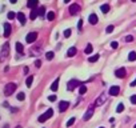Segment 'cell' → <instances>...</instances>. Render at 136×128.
I'll use <instances>...</instances> for the list:
<instances>
[{
	"label": "cell",
	"instance_id": "9",
	"mask_svg": "<svg viewBox=\"0 0 136 128\" xmlns=\"http://www.w3.org/2000/svg\"><path fill=\"white\" fill-rule=\"evenodd\" d=\"M119 92H120L119 85H113V87L109 88V95L111 96H116V95H119Z\"/></svg>",
	"mask_w": 136,
	"mask_h": 128
},
{
	"label": "cell",
	"instance_id": "41",
	"mask_svg": "<svg viewBox=\"0 0 136 128\" xmlns=\"http://www.w3.org/2000/svg\"><path fill=\"white\" fill-rule=\"evenodd\" d=\"M135 85H136V79L132 81V83H131V87H135Z\"/></svg>",
	"mask_w": 136,
	"mask_h": 128
},
{
	"label": "cell",
	"instance_id": "5",
	"mask_svg": "<svg viewBox=\"0 0 136 128\" xmlns=\"http://www.w3.org/2000/svg\"><path fill=\"white\" fill-rule=\"evenodd\" d=\"M115 75H116V78H119V79L126 78V75H127L126 68H119V69H116V71H115Z\"/></svg>",
	"mask_w": 136,
	"mask_h": 128
},
{
	"label": "cell",
	"instance_id": "13",
	"mask_svg": "<svg viewBox=\"0 0 136 128\" xmlns=\"http://www.w3.org/2000/svg\"><path fill=\"white\" fill-rule=\"evenodd\" d=\"M38 4H39V0H28L27 5L29 8H32V10H35V8L38 7Z\"/></svg>",
	"mask_w": 136,
	"mask_h": 128
},
{
	"label": "cell",
	"instance_id": "34",
	"mask_svg": "<svg viewBox=\"0 0 136 128\" xmlns=\"http://www.w3.org/2000/svg\"><path fill=\"white\" fill-rule=\"evenodd\" d=\"M15 17H16V15H15L14 12H8V19H10V20H12Z\"/></svg>",
	"mask_w": 136,
	"mask_h": 128
},
{
	"label": "cell",
	"instance_id": "48",
	"mask_svg": "<svg viewBox=\"0 0 136 128\" xmlns=\"http://www.w3.org/2000/svg\"><path fill=\"white\" fill-rule=\"evenodd\" d=\"M100 128H103V127H100Z\"/></svg>",
	"mask_w": 136,
	"mask_h": 128
},
{
	"label": "cell",
	"instance_id": "40",
	"mask_svg": "<svg viewBox=\"0 0 136 128\" xmlns=\"http://www.w3.org/2000/svg\"><path fill=\"white\" fill-rule=\"evenodd\" d=\"M133 37L132 36H126V41H132Z\"/></svg>",
	"mask_w": 136,
	"mask_h": 128
},
{
	"label": "cell",
	"instance_id": "37",
	"mask_svg": "<svg viewBox=\"0 0 136 128\" xmlns=\"http://www.w3.org/2000/svg\"><path fill=\"white\" fill-rule=\"evenodd\" d=\"M48 100H49V101H55V100H56V96H55V95H51V96H48Z\"/></svg>",
	"mask_w": 136,
	"mask_h": 128
},
{
	"label": "cell",
	"instance_id": "26",
	"mask_svg": "<svg viewBox=\"0 0 136 128\" xmlns=\"http://www.w3.org/2000/svg\"><path fill=\"white\" fill-rule=\"evenodd\" d=\"M85 54H91L92 52V44L91 43H88L87 44V47H85V51H84Z\"/></svg>",
	"mask_w": 136,
	"mask_h": 128
},
{
	"label": "cell",
	"instance_id": "6",
	"mask_svg": "<svg viewBox=\"0 0 136 128\" xmlns=\"http://www.w3.org/2000/svg\"><path fill=\"white\" fill-rule=\"evenodd\" d=\"M80 12V5L79 4H72L71 7H69V14L71 15H76Z\"/></svg>",
	"mask_w": 136,
	"mask_h": 128
},
{
	"label": "cell",
	"instance_id": "15",
	"mask_svg": "<svg viewBox=\"0 0 136 128\" xmlns=\"http://www.w3.org/2000/svg\"><path fill=\"white\" fill-rule=\"evenodd\" d=\"M76 52H78V49H76L75 47H71L69 49H68V52H67V56H68V57L75 56V55H76Z\"/></svg>",
	"mask_w": 136,
	"mask_h": 128
},
{
	"label": "cell",
	"instance_id": "28",
	"mask_svg": "<svg viewBox=\"0 0 136 128\" xmlns=\"http://www.w3.org/2000/svg\"><path fill=\"white\" fill-rule=\"evenodd\" d=\"M79 91H80V95H84L85 92H87V87H85L84 84L80 85V88H79Z\"/></svg>",
	"mask_w": 136,
	"mask_h": 128
},
{
	"label": "cell",
	"instance_id": "4",
	"mask_svg": "<svg viewBox=\"0 0 136 128\" xmlns=\"http://www.w3.org/2000/svg\"><path fill=\"white\" fill-rule=\"evenodd\" d=\"M36 39H38V32H29L27 35V37H25V41L29 44V43H34Z\"/></svg>",
	"mask_w": 136,
	"mask_h": 128
},
{
	"label": "cell",
	"instance_id": "14",
	"mask_svg": "<svg viewBox=\"0 0 136 128\" xmlns=\"http://www.w3.org/2000/svg\"><path fill=\"white\" fill-rule=\"evenodd\" d=\"M16 17H17V20L20 21V23L23 24V25L25 24V16H24V14H23V12H19V14L16 15Z\"/></svg>",
	"mask_w": 136,
	"mask_h": 128
},
{
	"label": "cell",
	"instance_id": "33",
	"mask_svg": "<svg viewBox=\"0 0 136 128\" xmlns=\"http://www.w3.org/2000/svg\"><path fill=\"white\" fill-rule=\"evenodd\" d=\"M113 28H115L113 25H108V27H107V30H106V32H107V34H111V32L113 31Z\"/></svg>",
	"mask_w": 136,
	"mask_h": 128
},
{
	"label": "cell",
	"instance_id": "44",
	"mask_svg": "<svg viewBox=\"0 0 136 128\" xmlns=\"http://www.w3.org/2000/svg\"><path fill=\"white\" fill-rule=\"evenodd\" d=\"M4 128H8V125H4Z\"/></svg>",
	"mask_w": 136,
	"mask_h": 128
},
{
	"label": "cell",
	"instance_id": "2",
	"mask_svg": "<svg viewBox=\"0 0 136 128\" xmlns=\"http://www.w3.org/2000/svg\"><path fill=\"white\" fill-rule=\"evenodd\" d=\"M15 91H16V84L15 83H8L5 85V88H4V95L5 96H11Z\"/></svg>",
	"mask_w": 136,
	"mask_h": 128
},
{
	"label": "cell",
	"instance_id": "8",
	"mask_svg": "<svg viewBox=\"0 0 136 128\" xmlns=\"http://www.w3.org/2000/svg\"><path fill=\"white\" fill-rule=\"evenodd\" d=\"M68 107H69V103H68V101H60V103H59V111L60 112L67 111Z\"/></svg>",
	"mask_w": 136,
	"mask_h": 128
},
{
	"label": "cell",
	"instance_id": "43",
	"mask_svg": "<svg viewBox=\"0 0 136 128\" xmlns=\"http://www.w3.org/2000/svg\"><path fill=\"white\" fill-rule=\"evenodd\" d=\"M69 1H71V0H64V3H69Z\"/></svg>",
	"mask_w": 136,
	"mask_h": 128
},
{
	"label": "cell",
	"instance_id": "24",
	"mask_svg": "<svg viewBox=\"0 0 136 128\" xmlns=\"http://www.w3.org/2000/svg\"><path fill=\"white\" fill-rule=\"evenodd\" d=\"M97 60H99V55H93V56H91L88 59L89 63H95V61H97Z\"/></svg>",
	"mask_w": 136,
	"mask_h": 128
},
{
	"label": "cell",
	"instance_id": "20",
	"mask_svg": "<svg viewBox=\"0 0 136 128\" xmlns=\"http://www.w3.org/2000/svg\"><path fill=\"white\" fill-rule=\"evenodd\" d=\"M128 60H129V61H133V60H136V52H135V51H132V52H129V55H128Z\"/></svg>",
	"mask_w": 136,
	"mask_h": 128
},
{
	"label": "cell",
	"instance_id": "16",
	"mask_svg": "<svg viewBox=\"0 0 136 128\" xmlns=\"http://www.w3.org/2000/svg\"><path fill=\"white\" fill-rule=\"evenodd\" d=\"M89 23L93 24V25H95V24H97V16H96L95 14H91V15H89Z\"/></svg>",
	"mask_w": 136,
	"mask_h": 128
},
{
	"label": "cell",
	"instance_id": "35",
	"mask_svg": "<svg viewBox=\"0 0 136 128\" xmlns=\"http://www.w3.org/2000/svg\"><path fill=\"white\" fill-rule=\"evenodd\" d=\"M82 28H83V19L82 20H79V23H78V30L82 31Z\"/></svg>",
	"mask_w": 136,
	"mask_h": 128
},
{
	"label": "cell",
	"instance_id": "27",
	"mask_svg": "<svg viewBox=\"0 0 136 128\" xmlns=\"http://www.w3.org/2000/svg\"><path fill=\"white\" fill-rule=\"evenodd\" d=\"M53 56H55V54L53 52H47V54H45V57H47V60H52V59H53Z\"/></svg>",
	"mask_w": 136,
	"mask_h": 128
},
{
	"label": "cell",
	"instance_id": "25",
	"mask_svg": "<svg viewBox=\"0 0 136 128\" xmlns=\"http://www.w3.org/2000/svg\"><path fill=\"white\" fill-rule=\"evenodd\" d=\"M123 111H124V104H123V103H120V104H117L116 112H117V113H120V112H123Z\"/></svg>",
	"mask_w": 136,
	"mask_h": 128
},
{
	"label": "cell",
	"instance_id": "19",
	"mask_svg": "<svg viewBox=\"0 0 136 128\" xmlns=\"http://www.w3.org/2000/svg\"><path fill=\"white\" fill-rule=\"evenodd\" d=\"M100 10H102L103 14H107V12H109V5L108 4H103L102 7H100Z\"/></svg>",
	"mask_w": 136,
	"mask_h": 128
},
{
	"label": "cell",
	"instance_id": "42",
	"mask_svg": "<svg viewBox=\"0 0 136 128\" xmlns=\"http://www.w3.org/2000/svg\"><path fill=\"white\" fill-rule=\"evenodd\" d=\"M10 1H11L12 4H16V1H17V0H10Z\"/></svg>",
	"mask_w": 136,
	"mask_h": 128
},
{
	"label": "cell",
	"instance_id": "22",
	"mask_svg": "<svg viewBox=\"0 0 136 128\" xmlns=\"http://www.w3.org/2000/svg\"><path fill=\"white\" fill-rule=\"evenodd\" d=\"M32 81H34V76H28L27 80H25V84H27V87H31V85H32Z\"/></svg>",
	"mask_w": 136,
	"mask_h": 128
},
{
	"label": "cell",
	"instance_id": "39",
	"mask_svg": "<svg viewBox=\"0 0 136 128\" xmlns=\"http://www.w3.org/2000/svg\"><path fill=\"white\" fill-rule=\"evenodd\" d=\"M35 65H36V67H40V65H41V60H36V61H35Z\"/></svg>",
	"mask_w": 136,
	"mask_h": 128
},
{
	"label": "cell",
	"instance_id": "30",
	"mask_svg": "<svg viewBox=\"0 0 136 128\" xmlns=\"http://www.w3.org/2000/svg\"><path fill=\"white\" fill-rule=\"evenodd\" d=\"M17 99H19V100H21V101H23L24 99H25V94H24V92H20V94L17 95Z\"/></svg>",
	"mask_w": 136,
	"mask_h": 128
},
{
	"label": "cell",
	"instance_id": "29",
	"mask_svg": "<svg viewBox=\"0 0 136 128\" xmlns=\"http://www.w3.org/2000/svg\"><path fill=\"white\" fill-rule=\"evenodd\" d=\"M38 12H39L40 16H44V15H45V7H40V10H39Z\"/></svg>",
	"mask_w": 136,
	"mask_h": 128
},
{
	"label": "cell",
	"instance_id": "45",
	"mask_svg": "<svg viewBox=\"0 0 136 128\" xmlns=\"http://www.w3.org/2000/svg\"><path fill=\"white\" fill-rule=\"evenodd\" d=\"M16 128H21V127H20V125H17V127H16Z\"/></svg>",
	"mask_w": 136,
	"mask_h": 128
},
{
	"label": "cell",
	"instance_id": "31",
	"mask_svg": "<svg viewBox=\"0 0 136 128\" xmlns=\"http://www.w3.org/2000/svg\"><path fill=\"white\" fill-rule=\"evenodd\" d=\"M71 34H72V31L69 30V28H68V30H65L64 31V37H69V36H71Z\"/></svg>",
	"mask_w": 136,
	"mask_h": 128
},
{
	"label": "cell",
	"instance_id": "12",
	"mask_svg": "<svg viewBox=\"0 0 136 128\" xmlns=\"http://www.w3.org/2000/svg\"><path fill=\"white\" fill-rule=\"evenodd\" d=\"M11 35V25L10 23H4V36L8 37Z\"/></svg>",
	"mask_w": 136,
	"mask_h": 128
},
{
	"label": "cell",
	"instance_id": "36",
	"mask_svg": "<svg viewBox=\"0 0 136 128\" xmlns=\"http://www.w3.org/2000/svg\"><path fill=\"white\" fill-rule=\"evenodd\" d=\"M131 103H132V104H136V95H132V96H131Z\"/></svg>",
	"mask_w": 136,
	"mask_h": 128
},
{
	"label": "cell",
	"instance_id": "7",
	"mask_svg": "<svg viewBox=\"0 0 136 128\" xmlns=\"http://www.w3.org/2000/svg\"><path fill=\"white\" fill-rule=\"evenodd\" d=\"M92 115H93V105H89L88 111L85 112V115L83 116V119H84V120L87 121V120H89V119L92 118Z\"/></svg>",
	"mask_w": 136,
	"mask_h": 128
},
{
	"label": "cell",
	"instance_id": "38",
	"mask_svg": "<svg viewBox=\"0 0 136 128\" xmlns=\"http://www.w3.org/2000/svg\"><path fill=\"white\" fill-rule=\"evenodd\" d=\"M117 45H119L117 41H112V43H111V47H112V48H117Z\"/></svg>",
	"mask_w": 136,
	"mask_h": 128
},
{
	"label": "cell",
	"instance_id": "1",
	"mask_svg": "<svg viewBox=\"0 0 136 128\" xmlns=\"http://www.w3.org/2000/svg\"><path fill=\"white\" fill-rule=\"evenodd\" d=\"M52 115H53V109H52V108H48V109L44 112V113L39 116V119H38V120L40 121V123H44V121H47L48 119L51 118Z\"/></svg>",
	"mask_w": 136,
	"mask_h": 128
},
{
	"label": "cell",
	"instance_id": "3",
	"mask_svg": "<svg viewBox=\"0 0 136 128\" xmlns=\"http://www.w3.org/2000/svg\"><path fill=\"white\" fill-rule=\"evenodd\" d=\"M79 85H82V83L79 80H76V79H73V80L71 81H68V84H67V89L68 91H73L76 87H79Z\"/></svg>",
	"mask_w": 136,
	"mask_h": 128
},
{
	"label": "cell",
	"instance_id": "21",
	"mask_svg": "<svg viewBox=\"0 0 136 128\" xmlns=\"http://www.w3.org/2000/svg\"><path fill=\"white\" fill-rule=\"evenodd\" d=\"M38 15H39V12L36 10H34V11H31V15H29V17H31V20H35L36 17H38Z\"/></svg>",
	"mask_w": 136,
	"mask_h": 128
},
{
	"label": "cell",
	"instance_id": "32",
	"mask_svg": "<svg viewBox=\"0 0 136 128\" xmlns=\"http://www.w3.org/2000/svg\"><path fill=\"white\" fill-rule=\"evenodd\" d=\"M73 123H75V118H71L69 120L67 121V127H71V125L73 124Z\"/></svg>",
	"mask_w": 136,
	"mask_h": 128
},
{
	"label": "cell",
	"instance_id": "17",
	"mask_svg": "<svg viewBox=\"0 0 136 128\" xmlns=\"http://www.w3.org/2000/svg\"><path fill=\"white\" fill-rule=\"evenodd\" d=\"M58 88H59V78L56 79V80H55L53 83H52V85H51V89H52L53 92L58 91Z\"/></svg>",
	"mask_w": 136,
	"mask_h": 128
},
{
	"label": "cell",
	"instance_id": "47",
	"mask_svg": "<svg viewBox=\"0 0 136 128\" xmlns=\"http://www.w3.org/2000/svg\"><path fill=\"white\" fill-rule=\"evenodd\" d=\"M132 1H136V0H132Z\"/></svg>",
	"mask_w": 136,
	"mask_h": 128
},
{
	"label": "cell",
	"instance_id": "11",
	"mask_svg": "<svg viewBox=\"0 0 136 128\" xmlns=\"http://www.w3.org/2000/svg\"><path fill=\"white\" fill-rule=\"evenodd\" d=\"M8 52H10V44L5 43V44L3 45V48H1V56L5 57V56L8 55Z\"/></svg>",
	"mask_w": 136,
	"mask_h": 128
},
{
	"label": "cell",
	"instance_id": "10",
	"mask_svg": "<svg viewBox=\"0 0 136 128\" xmlns=\"http://www.w3.org/2000/svg\"><path fill=\"white\" fill-rule=\"evenodd\" d=\"M104 101H106V95L103 94V95H100V96L97 98V100L95 101V104H93V105H95V107H99V105H102Z\"/></svg>",
	"mask_w": 136,
	"mask_h": 128
},
{
	"label": "cell",
	"instance_id": "23",
	"mask_svg": "<svg viewBox=\"0 0 136 128\" xmlns=\"http://www.w3.org/2000/svg\"><path fill=\"white\" fill-rule=\"evenodd\" d=\"M47 19H48V20H49V21H51V20H53V19H55V12H52V11H49V12H48V14H47Z\"/></svg>",
	"mask_w": 136,
	"mask_h": 128
},
{
	"label": "cell",
	"instance_id": "46",
	"mask_svg": "<svg viewBox=\"0 0 136 128\" xmlns=\"http://www.w3.org/2000/svg\"><path fill=\"white\" fill-rule=\"evenodd\" d=\"M133 128H136V124H135V127H133Z\"/></svg>",
	"mask_w": 136,
	"mask_h": 128
},
{
	"label": "cell",
	"instance_id": "18",
	"mask_svg": "<svg viewBox=\"0 0 136 128\" xmlns=\"http://www.w3.org/2000/svg\"><path fill=\"white\" fill-rule=\"evenodd\" d=\"M16 51H17V52H19V54H23V51H24V47H23V44H21V43H19V41H17V43H16Z\"/></svg>",
	"mask_w": 136,
	"mask_h": 128
}]
</instances>
